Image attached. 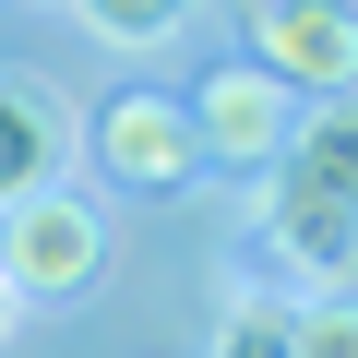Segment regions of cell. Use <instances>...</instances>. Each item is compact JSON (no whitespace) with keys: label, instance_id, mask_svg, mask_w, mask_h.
I'll return each instance as SVG.
<instances>
[{"label":"cell","instance_id":"cell-1","mask_svg":"<svg viewBox=\"0 0 358 358\" xmlns=\"http://www.w3.org/2000/svg\"><path fill=\"white\" fill-rule=\"evenodd\" d=\"M263 227H275V251H287L310 287H346V275H358V108H346V96H310L299 131L275 143Z\"/></svg>","mask_w":358,"mask_h":358},{"label":"cell","instance_id":"cell-2","mask_svg":"<svg viewBox=\"0 0 358 358\" xmlns=\"http://www.w3.org/2000/svg\"><path fill=\"white\" fill-rule=\"evenodd\" d=\"M0 287H13V310H72L108 287V215L72 192H24V203H0Z\"/></svg>","mask_w":358,"mask_h":358},{"label":"cell","instance_id":"cell-3","mask_svg":"<svg viewBox=\"0 0 358 358\" xmlns=\"http://www.w3.org/2000/svg\"><path fill=\"white\" fill-rule=\"evenodd\" d=\"M84 155L120 179V192H143V203H179L203 179V143H192V120H179V96H108L84 120Z\"/></svg>","mask_w":358,"mask_h":358},{"label":"cell","instance_id":"cell-4","mask_svg":"<svg viewBox=\"0 0 358 358\" xmlns=\"http://www.w3.org/2000/svg\"><path fill=\"white\" fill-rule=\"evenodd\" d=\"M299 108H310V96H287V84L251 72V60H227V72H203L192 96H179V120H192L203 167H275V143L299 131Z\"/></svg>","mask_w":358,"mask_h":358},{"label":"cell","instance_id":"cell-5","mask_svg":"<svg viewBox=\"0 0 358 358\" xmlns=\"http://www.w3.org/2000/svg\"><path fill=\"white\" fill-rule=\"evenodd\" d=\"M72 155H84V108H72L48 72H0V203L60 192Z\"/></svg>","mask_w":358,"mask_h":358},{"label":"cell","instance_id":"cell-6","mask_svg":"<svg viewBox=\"0 0 358 358\" xmlns=\"http://www.w3.org/2000/svg\"><path fill=\"white\" fill-rule=\"evenodd\" d=\"M251 72H275L287 96H346V84H358V24H346V0H263Z\"/></svg>","mask_w":358,"mask_h":358},{"label":"cell","instance_id":"cell-7","mask_svg":"<svg viewBox=\"0 0 358 358\" xmlns=\"http://www.w3.org/2000/svg\"><path fill=\"white\" fill-rule=\"evenodd\" d=\"M72 13H84V36H96V48H167L179 24L203 13V0H72Z\"/></svg>","mask_w":358,"mask_h":358},{"label":"cell","instance_id":"cell-8","mask_svg":"<svg viewBox=\"0 0 358 358\" xmlns=\"http://www.w3.org/2000/svg\"><path fill=\"white\" fill-rule=\"evenodd\" d=\"M287 358H358V310H346V287H322L310 310H287Z\"/></svg>","mask_w":358,"mask_h":358},{"label":"cell","instance_id":"cell-9","mask_svg":"<svg viewBox=\"0 0 358 358\" xmlns=\"http://www.w3.org/2000/svg\"><path fill=\"white\" fill-rule=\"evenodd\" d=\"M215 358H287V310H263V299H239V310L215 322Z\"/></svg>","mask_w":358,"mask_h":358},{"label":"cell","instance_id":"cell-10","mask_svg":"<svg viewBox=\"0 0 358 358\" xmlns=\"http://www.w3.org/2000/svg\"><path fill=\"white\" fill-rule=\"evenodd\" d=\"M0 334H13V287H0Z\"/></svg>","mask_w":358,"mask_h":358}]
</instances>
